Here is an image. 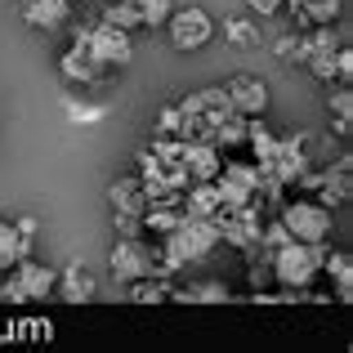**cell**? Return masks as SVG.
Listing matches in <instances>:
<instances>
[{
  "label": "cell",
  "mask_w": 353,
  "mask_h": 353,
  "mask_svg": "<svg viewBox=\"0 0 353 353\" xmlns=\"http://www.w3.org/2000/svg\"><path fill=\"white\" fill-rule=\"evenodd\" d=\"M322 255H327V241H286V246H277L273 255V282L286 286V291H309L313 282H318L322 273Z\"/></svg>",
  "instance_id": "obj_1"
},
{
  "label": "cell",
  "mask_w": 353,
  "mask_h": 353,
  "mask_svg": "<svg viewBox=\"0 0 353 353\" xmlns=\"http://www.w3.org/2000/svg\"><path fill=\"white\" fill-rule=\"evenodd\" d=\"M215 246H219L215 219L183 215V224L161 237V250H157V255H161V273H170V268H179V264H192V259H206Z\"/></svg>",
  "instance_id": "obj_2"
},
{
  "label": "cell",
  "mask_w": 353,
  "mask_h": 353,
  "mask_svg": "<svg viewBox=\"0 0 353 353\" xmlns=\"http://www.w3.org/2000/svg\"><path fill=\"white\" fill-rule=\"evenodd\" d=\"M277 219L286 224V233H291L295 241H327L331 237V206H322L318 197H295L286 201L282 210H277Z\"/></svg>",
  "instance_id": "obj_3"
},
{
  "label": "cell",
  "mask_w": 353,
  "mask_h": 353,
  "mask_svg": "<svg viewBox=\"0 0 353 353\" xmlns=\"http://www.w3.org/2000/svg\"><path fill=\"white\" fill-rule=\"evenodd\" d=\"M77 45H85L103 68H125L134 59V41L130 32L121 27H108V23H94V27H77Z\"/></svg>",
  "instance_id": "obj_4"
},
{
  "label": "cell",
  "mask_w": 353,
  "mask_h": 353,
  "mask_svg": "<svg viewBox=\"0 0 353 353\" xmlns=\"http://www.w3.org/2000/svg\"><path fill=\"white\" fill-rule=\"evenodd\" d=\"M165 27H170V45L179 54H192L201 50V45H210V36H215V23H210L206 9L188 5V9H174L170 18H165Z\"/></svg>",
  "instance_id": "obj_5"
},
{
  "label": "cell",
  "mask_w": 353,
  "mask_h": 353,
  "mask_svg": "<svg viewBox=\"0 0 353 353\" xmlns=\"http://www.w3.org/2000/svg\"><path fill=\"white\" fill-rule=\"evenodd\" d=\"M112 273L121 277V282L161 273V255H157L143 237H117V246H112Z\"/></svg>",
  "instance_id": "obj_6"
},
{
  "label": "cell",
  "mask_w": 353,
  "mask_h": 353,
  "mask_svg": "<svg viewBox=\"0 0 353 353\" xmlns=\"http://www.w3.org/2000/svg\"><path fill=\"white\" fill-rule=\"evenodd\" d=\"M215 188L224 206H246L259 192V165L255 161H224L215 174Z\"/></svg>",
  "instance_id": "obj_7"
},
{
  "label": "cell",
  "mask_w": 353,
  "mask_h": 353,
  "mask_svg": "<svg viewBox=\"0 0 353 353\" xmlns=\"http://www.w3.org/2000/svg\"><path fill=\"white\" fill-rule=\"evenodd\" d=\"M224 165V152H219L210 139H183V170H188V183H210Z\"/></svg>",
  "instance_id": "obj_8"
},
{
  "label": "cell",
  "mask_w": 353,
  "mask_h": 353,
  "mask_svg": "<svg viewBox=\"0 0 353 353\" xmlns=\"http://www.w3.org/2000/svg\"><path fill=\"white\" fill-rule=\"evenodd\" d=\"M228 103H233V112L241 117H264L268 112V85L259 77H250V72H241V77H233L224 85Z\"/></svg>",
  "instance_id": "obj_9"
},
{
  "label": "cell",
  "mask_w": 353,
  "mask_h": 353,
  "mask_svg": "<svg viewBox=\"0 0 353 353\" xmlns=\"http://www.w3.org/2000/svg\"><path fill=\"white\" fill-rule=\"evenodd\" d=\"M349 183H353V161H349V152H345L336 165H327V170L318 174V188H313V192H318L322 206L336 210L340 201H349Z\"/></svg>",
  "instance_id": "obj_10"
},
{
  "label": "cell",
  "mask_w": 353,
  "mask_h": 353,
  "mask_svg": "<svg viewBox=\"0 0 353 353\" xmlns=\"http://www.w3.org/2000/svg\"><path fill=\"white\" fill-rule=\"evenodd\" d=\"M14 277H18V286H23V295L27 300H45V295H54V268L50 264H36V259H18L14 264Z\"/></svg>",
  "instance_id": "obj_11"
},
{
  "label": "cell",
  "mask_w": 353,
  "mask_h": 353,
  "mask_svg": "<svg viewBox=\"0 0 353 353\" xmlns=\"http://www.w3.org/2000/svg\"><path fill=\"white\" fill-rule=\"evenodd\" d=\"M59 68H63V77H68V81H81V85H94V81H103V72H108L103 63L85 50V45H72V50L59 59Z\"/></svg>",
  "instance_id": "obj_12"
},
{
  "label": "cell",
  "mask_w": 353,
  "mask_h": 353,
  "mask_svg": "<svg viewBox=\"0 0 353 353\" xmlns=\"http://www.w3.org/2000/svg\"><path fill=\"white\" fill-rule=\"evenodd\" d=\"M94 291H99L94 277H90L85 268H77V264L63 268V273L54 277V295H59V300H68V304H90V300H94Z\"/></svg>",
  "instance_id": "obj_13"
},
{
  "label": "cell",
  "mask_w": 353,
  "mask_h": 353,
  "mask_svg": "<svg viewBox=\"0 0 353 353\" xmlns=\"http://www.w3.org/2000/svg\"><path fill=\"white\" fill-rule=\"evenodd\" d=\"M179 206H183V215L215 219L219 210H224V201H219V188H215V179H210V183H188L183 197H179Z\"/></svg>",
  "instance_id": "obj_14"
},
{
  "label": "cell",
  "mask_w": 353,
  "mask_h": 353,
  "mask_svg": "<svg viewBox=\"0 0 353 353\" xmlns=\"http://www.w3.org/2000/svg\"><path fill=\"white\" fill-rule=\"evenodd\" d=\"M23 18H27L32 27L59 32V27L72 18V5H68V0H23Z\"/></svg>",
  "instance_id": "obj_15"
},
{
  "label": "cell",
  "mask_w": 353,
  "mask_h": 353,
  "mask_svg": "<svg viewBox=\"0 0 353 353\" xmlns=\"http://www.w3.org/2000/svg\"><path fill=\"white\" fill-rule=\"evenodd\" d=\"M322 273L336 282V300L349 304L353 300V259L345 250H327V255H322Z\"/></svg>",
  "instance_id": "obj_16"
},
{
  "label": "cell",
  "mask_w": 353,
  "mask_h": 353,
  "mask_svg": "<svg viewBox=\"0 0 353 353\" xmlns=\"http://www.w3.org/2000/svg\"><path fill=\"white\" fill-rule=\"evenodd\" d=\"M23 255H32V241L14 228V219H0V273L14 268Z\"/></svg>",
  "instance_id": "obj_17"
},
{
  "label": "cell",
  "mask_w": 353,
  "mask_h": 353,
  "mask_svg": "<svg viewBox=\"0 0 353 353\" xmlns=\"http://www.w3.org/2000/svg\"><path fill=\"white\" fill-rule=\"evenodd\" d=\"M170 300H179V304H228L233 291L210 277V282H197V286H188V291H174V286H170Z\"/></svg>",
  "instance_id": "obj_18"
},
{
  "label": "cell",
  "mask_w": 353,
  "mask_h": 353,
  "mask_svg": "<svg viewBox=\"0 0 353 353\" xmlns=\"http://www.w3.org/2000/svg\"><path fill=\"white\" fill-rule=\"evenodd\" d=\"M210 143L224 152V148H246V117L241 112H228L210 125Z\"/></svg>",
  "instance_id": "obj_19"
},
{
  "label": "cell",
  "mask_w": 353,
  "mask_h": 353,
  "mask_svg": "<svg viewBox=\"0 0 353 353\" xmlns=\"http://www.w3.org/2000/svg\"><path fill=\"white\" fill-rule=\"evenodd\" d=\"M108 197H112V206L121 215H143V206H148V197H143V188H139L134 174H130V179H117L112 188H108Z\"/></svg>",
  "instance_id": "obj_20"
},
{
  "label": "cell",
  "mask_w": 353,
  "mask_h": 353,
  "mask_svg": "<svg viewBox=\"0 0 353 353\" xmlns=\"http://www.w3.org/2000/svg\"><path fill=\"white\" fill-rule=\"evenodd\" d=\"M125 295L134 304H165V300H170V282H165L161 273H148V277H134Z\"/></svg>",
  "instance_id": "obj_21"
},
{
  "label": "cell",
  "mask_w": 353,
  "mask_h": 353,
  "mask_svg": "<svg viewBox=\"0 0 353 353\" xmlns=\"http://www.w3.org/2000/svg\"><path fill=\"white\" fill-rule=\"evenodd\" d=\"M99 23L121 27V32H130V36H134L139 27H143V23H139V5H134V0H108L103 14H99Z\"/></svg>",
  "instance_id": "obj_22"
},
{
  "label": "cell",
  "mask_w": 353,
  "mask_h": 353,
  "mask_svg": "<svg viewBox=\"0 0 353 353\" xmlns=\"http://www.w3.org/2000/svg\"><path fill=\"white\" fill-rule=\"evenodd\" d=\"M139 5V23L143 27H165V18L174 14V0H134Z\"/></svg>",
  "instance_id": "obj_23"
},
{
  "label": "cell",
  "mask_w": 353,
  "mask_h": 353,
  "mask_svg": "<svg viewBox=\"0 0 353 353\" xmlns=\"http://www.w3.org/2000/svg\"><path fill=\"white\" fill-rule=\"evenodd\" d=\"M224 36L237 45V50H250V45H259V27L246 23V18H228V23H224Z\"/></svg>",
  "instance_id": "obj_24"
},
{
  "label": "cell",
  "mask_w": 353,
  "mask_h": 353,
  "mask_svg": "<svg viewBox=\"0 0 353 353\" xmlns=\"http://www.w3.org/2000/svg\"><path fill=\"white\" fill-rule=\"evenodd\" d=\"M246 282H250V291H268L273 286V259L259 250V264H250L246 268Z\"/></svg>",
  "instance_id": "obj_25"
},
{
  "label": "cell",
  "mask_w": 353,
  "mask_h": 353,
  "mask_svg": "<svg viewBox=\"0 0 353 353\" xmlns=\"http://www.w3.org/2000/svg\"><path fill=\"white\" fill-rule=\"evenodd\" d=\"M327 112H336V117H353V90H349V85H340L336 94L327 99Z\"/></svg>",
  "instance_id": "obj_26"
},
{
  "label": "cell",
  "mask_w": 353,
  "mask_h": 353,
  "mask_svg": "<svg viewBox=\"0 0 353 353\" xmlns=\"http://www.w3.org/2000/svg\"><path fill=\"white\" fill-rule=\"evenodd\" d=\"M349 81H353V50L340 45L336 50V85H349Z\"/></svg>",
  "instance_id": "obj_27"
},
{
  "label": "cell",
  "mask_w": 353,
  "mask_h": 353,
  "mask_svg": "<svg viewBox=\"0 0 353 353\" xmlns=\"http://www.w3.org/2000/svg\"><path fill=\"white\" fill-rule=\"evenodd\" d=\"M179 125H183V117H179V108H161V117H157V134H179Z\"/></svg>",
  "instance_id": "obj_28"
},
{
  "label": "cell",
  "mask_w": 353,
  "mask_h": 353,
  "mask_svg": "<svg viewBox=\"0 0 353 353\" xmlns=\"http://www.w3.org/2000/svg\"><path fill=\"white\" fill-rule=\"evenodd\" d=\"M112 224H117V237H143V219H139V215H121V210H117Z\"/></svg>",
  "instance_id": "obj_29"
},
{
  "label": "cell",
  "mask_w": 353,
  "mask_h": 353,
  "mask_svg": "<svg viewBox=\"0 0 353 353\" xmlns=\"http://www.w3.org/2000/svg\"><path fill=\"white\" fill-rule=\"evenodd\" d=\"M0 295H5L9 304H23L27 295H23V286H18V277H14V268H5V282H0Z\"/></svg>",
  "instance_id": "obj_30"
},
{
  "label": "cell",
  "mask_w": 353,
  "mask_h": 353,
  "mask_svg": "<svg viewBox=\"0 0 353 353\" xmlns=\"http://www.w3.org/2000/svg\"><path fill=\"white\" fill-rule=\"evenodd\" d=\"M246 5L255 9L259 18H268V14H282V9H286V0H246Z\"/></svg>",
  "instance_id": "obj_31"
},
{
  "label": "cell",
  "mask_w": 353,
  "mask_h": 353,
  "mask_svg": "<svg viewBox=\"0 0 353 353\" xmlns=\"http://www.w3.org/2000/svg\"><path fill=\"white\" fill-rule=\"evenodd\" d=\"M291 50H295V36H277V54H282V59H291Z\"/></svg>",
  "instance_id": "obj_32"
}]
</instances>
